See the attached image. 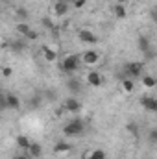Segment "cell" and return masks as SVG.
<instances>
[{
  "label": "cell",
  "instance_id": "obj_2",
  "mask_svg": "<svg viewBox=\"0 0 157 159\" xmlns=\"http://www.w3.org/2000/svg\"><path fill=\"white\" fill-rule=\"evenodd\" d=\"M124 72H126L124 78H131V80L141 78L142 72H144V61H131V63H128L124 67Z\"/></svg>",
  "mask_w": 157,
  "mask_h": 159
},
{
  "label": "cell",
  "instance_id": "obj_26",
  "mask_svg": "<svg viewBox=\"0 0 157 159\" xmlns=\"http://www.w3.org/2000/svg\"><path fill=\"white\" fill-rule=\"evenodd\" d=\"M148 141H150L152 144H155V143H157V129H155V128L150 131V135H148Z\"/></svg>",
  "mask_w": 157,
  "mask_h": 159
},
{
  "label": "cell",
  "instance_id": "obj_7",
  "mask_svg": "<svg viewBox=\"0 0 157 159\" xmlns=\"http://www.w3.org/2000/svg\"><path fill=\"white\" fill-rule=\"evenodd\" d=\"M85 81H87L91 87H100V85L104 83V76H102L98 70H89V72L85 74Z\"/></svg>",
  "mask_w": 157,
  "mask_h": 159
},
{
  "label": "cell",
  "instance_id": "obj_24",
  "mask_svg": "<svg viewBox=\"0 0 157 159\" xmlns=\"http://www.w3.org/2000/svg\"><path fill=\"white\" fill-rule=\"evenodd\" d=\"M41 24H43L46 30H50V32L56 30V20H54L52 17H43V19H41Z\"/></svg>",
  "mask_w": 157,
  "mask_h": 159
},
{
  "label": "cell",
  "instance_id": "obj_23",
  "mask_svg": "<svg viewBox=\"0 0 157 159\" xmlns=\"http://www.w3.org/2000/svg\"><path fill=\"white\" fill-rule=\"evenodd\" d=\"M85 159H105V152L104 150H91V152H87V156Z\"/></svg>",
  "mask_w": 157,
  "mask_h": 159
},
{
  "label": "cell",
  "instance_id": "obj_33",
  "mask_svg": "<svg viewBox=\"0 0 157 159\" xmlns=\"http://www.w3.org/2000/svg\"><path fill=\"white\" fill-rule=\"evenodd\" d=\"M0 13H2V6H0Z\"/></svg>",
  "mask_w": 157,
  "mask_h": 159
},
{
  "label": "cell",
  "instance_id": "obj_19",
  "mask_svg": "<svg viewBox=\"0 0 157 159\" xmlns=\"http://www.w3.org/2000/svg\"><path fill=\"white\" fill-rule=\"evenodd\" d=\"M15 141H17V146H19V148H22L24 152H26V150L30 148V144H32V141H30V137H28V135H17V139H15Z\"/></svg>",
  "mask_w": 157,
  "mask_h": 159
},
{
  "label": "cell",
  "instance_id": "obj_25",
  "mask_svg": "<svg viewBox=\"0 0 157 159\" xmlns=\"http://www.w3.org/2000/svg\"><path fill=\"white\" fill-rule=\"evenodd\" d=\"M37 37H39V34H37L35 30H30V32H28V35H26L24 39H26V41H37Z\"/></svg>",
  "mask_w": 157,
  "mask_h": 159
},
{
  "label": "cell",
  "instance_id": "obj_11",
  "mask_svg": "<svg viewBox=\"0 0 157 159\" xmlns=\"http://www.w3.org/2000/svg\"><path fill=\"white\" fill-rule=\"evenodd\" d=\"M41 52H43V57H44V61H48V63H56V59H57V52H56L52 46H48V44H43V46H41Z\"/></svg>",
  "mask_w": 157,
  "mask_h": 159
},
{
  "label": "cell",
  "instance_id": "obj_14",
  "mask_svg": "<svg viewBox=\"0 0 157 159\" xmlns=\"http://www.w3.org/2000/svg\"><path fill=\"white\" fill-rule=\"evenodd\" d=\"M120 89H122V93H126V94L133 93V89H135V80L122 78V80H120Z\"/></svg>",
  "mask_w": 157,
  "mask_h": 159
},
{
  "label": "cell",
  "instance_id": "obj_15",
  "mask_svg": "<svg viewBox=\"0 0 157 159\" xmlns=\"http://www.w3.org/2000/svg\"><path fill=\"white\" fill-rule=\"evenodd\" d=\"M72 150V146L69 144V143H65V141H59L56 146H54V154H57V156H65V154H69Z\"/></svg>",
  "mask_w": 157,
  "mask_h": 159
},
{
  "label": "cell",
  "instance_id": "obj_6",
  "mask_svg": "<svg viewBox=\"0 0 157 159\" xmlns=\"http://www.w3.org/2000/svg\"><path fill=\"white\" fill-rule=\"evenodd\" d=\"M78 37L81 43H87V44H96L98 43V35L92 32V30H87V28H83V30H79L78 32Z\"/></svg>",
  "mask_w": 157,
  "mask_h": 159
},
{
  "label": "cell",
  "instance_id": "obj_30",
  "mask_svg": "<svg viewBox=\"0 0 157 159\" xmlns=\"http://www.w3.org/2000/svg\"><path fill=\"white\" fill-rule=\"evenodd\" d=\"M6 109V100H4V94H0V111Z\"/></svg>",
  "mask_w": 157,
  "mask_h": 159
},
{
  "label": "cell",
  "instance_id": "obj_18",
  "mask_svg": "<svg viewBox=\"0 0 157 159\" xmlns=\"http://www.w3.org/2000/svg\"><path fill=\"white\" fill-rule=\"evenodd\" d=\"M113 13H115L117 19H126L128 9H126V6H124L122 2H115V6H113Z\"/></svg>",
  "mask_w": 157,
  "mask_h": 159
},
{
  "label": "cell",
  "instance_id": "obj_5",
  "mask_svg": "<svg viewBox=\"0 0 157 159\" xmlns=\"http://www.w3.org/2000/svg\"><path fill=\"white\" fill-rule=\"evenodd\" d=\"M69 13V4L65 0H57L52 6V19H63Z\"/></svg>",
  "mask_w": 157,
  "mask_h": 159
},
{
  "label": "cell",
  "instance_id": "obj_9",
  "mask_svg": "<svg viewBox=\"0 0 157 159\" xmlns=\"http://www.w3.org/2000/svg\"><path fill=\"white\" fill-rule=\"evenodd\" d=\"M69 113H79L81 111V102H79L78 98H74V96H69L67 100H65V106H63Z\"/></svg>",
  "mask_w": 157,
  "mask_h": 159
},
{
  "label": "cell",
  "instance_id": "obj_21",
  "mask_svg": "<svg viewBox=\"0 0 157 159\" xmlns=\"http://www.w3.org/2000/svg\"><path fill=\"white\" fill-rule=\"evenodd\" d=\"M15 30H17V34H19V35L26 37V35H28V32L32 30V26H30L28 22H17V24H15Z\"/></svg>",
  "mask_w": 157,
  "mask_h": 159
},
{
  "label": "cell",
  "instance_id": "obj_4",
  "mask_svg": "<svg viewBox=\"0 0 157 159\" xmlns=\"http://www.w3.org/2000/svg\"><path fill=\"white\" fill-rule=\"evenodd\" d=\"M79 61L85 65V67H94L100 63V52L98 50H85L81 56H79Z\"/></svg>",
  "mask_w": 157,
  "mask_h": 159
},
{
  "label": "cell",
  "instance_id": "obj_31",
  "mask_svg": "<svg viewBox=\"0 0 157 159\" xmlns=\"http://www.w3.org/2000/svg\"><path fill=\"white\" fill-rule=\"evenodd\" d=\"M2 44H7V41H6V39H0V46H2Z\"/></svg>",
  "mask_w": 157,
  "mask_h": 159
},
{
  "label": "cell",
  "instance_id": "obj_28",
  "mask_svg": "<svg viewBox=\"0 0 157 159\" xmlns=\"http://www.w3.org/2000/svg\"><path fill=\"white\" fill-rule=\"evenodd\" d=\"M11 74H13V70H11V67H4V69H2V76H4V78H9Z\"/></svg>",
  "mask_w": 157,
  "mask_h": 159
},
{
  "label": "cell",
  "instance_id": "obj_22",
  "mask_svg": "<svg viewBox=\"0 0 157 159\" xmlns=\"http://www.w3.org/2000/svg\"><path fill=\"white\" fill-rule=\"evenodd\" d=\"M155 78L152 76V74H142V85L146 87V89H154L155 87Z\"/></svg>",
  "mask_w": 157,
  "mask_h": 159
},
{
  "label": "cell",
  "instance_id": "obj_12",
  "mask_svg": "<svg viewBox=\"0 0 157 159\" xmlns=\"http://www.w3.org/2000/svg\"><path fill=\"white\" fill-rule=\"evenodd\" d=\"M7 46H9V50H11L13 54H20V52H24V50H26V39L9 41V43H7Z\"/></svg>",
  "mask_w": 157,
  "mask_h": 159
},
{
  "label": "cell",
  "instance_id": "obj_3",
  "mask_svg": "<svg viewBox=\"0 0 157 159\" xmlns=\"http://www.w3.org/2000/svg\"><path fill=\"white\" fill-rule=\"evenodd\" d=\"M83 120H70V122H67L65 126H63V135L65 137H76V135H81L83 133Z\"/></svg>",
  "mask_w": 157,
  "mask_h": 159
},
{
  "label": "cell",
  "instance_id": "obj_29",
  "mask_svg": "<svg viewBox=\"0 0 157 159\" xmlns=\"http://www.w3.org/2000/svg\"><path fill=\"white\" fill-rule=\"evenodd\" d=\"M11 159H32L28 154H17V156H13Z\"/></svg>",
  "mask_w": 157,
  "mask_h": 159
},
{
  "label": "cell",
  "instance_id": "obj_10",
  "mask_svg": "<svg viewBox=\"0 0 157 159\" xmlns=\"http://www.w3.org/2000/svg\"><path fill=\"white\" fill-rule=\"evenodd\" d=\"M141 106H142V109H146V111H150V113H155L157 111V100L154 96H142L141 98Z\"/></svg>",
  "mask_w": 157,
  "mask_h": 159
},
{
  "label": "cell",
  "instance_id": "obj_17",
  "mask_svg": "<svg viewBox=\"0 0 157 159\" xmlns=\"http://www.w3.org/2000/svg\"><path fill=\"white\" fill-rule=\"evenodd\" d=\"M15 17H17V22H26V20H28V17H30V13H28V9H26V7L17 6V7H15Z\"/></svg>",
  "mask_w": 157,
  "mask_h": 159
},
{
  "label": "cell",
  "instance_id": "obj_8",
  "mask_svg": "<svg viewBox=\"0 0 157 159\" xmlns=\"http://www.w3.org/2000/svg\"><path fill=\"white\" fill-rule=\"evenodd\" d=\"M4 100H6V109L17 111V109L20 107V98H19L15 93H6V94H4Z\"/></svg>",
  "mask_w": 157,
  "mask_h": 159
},
{
  "label": "cell",
  "instance_id": "obj_34",
  "mask_svg": "<svg viewBox=\"0 0 157 159\" xmlns=\"http://www.w3.org/2000/svg\"><path fill=\"white\" fill-rule=\"evenodd\" d=\"M113 2H120V0H113Z\"/></svg>",
  "mask_w": 157,
  "mask_h": 159
},
{
  "label": "cell",
  "instance_id": "obj_20",
  "mask_svg": "<svg viewBox=\"0 0 157 159\" xmlns=\"http://www.w3.org/2000/svg\"><path fill=\"white\" fill-rule=\"evenodd\" d=\"M137 44H139V50H141L142 54H146V52L152 50V48H150V39H148L146 35H141L139 41H137Z\"/></svg>",
  "mask_w": 157,
  "mask_h": 159
},
{
  "label": "cell",
  "instance_id": "obj_32",
  "mask_svg": "<svg viewBox=\"0 0 157 159\" xmlns=\"http://www.w3.org/2000/svg\"><path fill=\"white\" fill-rule=\"evenodd\" d=\"M128 2H137V0H128Z\"/></svg>",
  "mask_w": 157,
  "mask_h": 159
},
{
  "label": "cell",
  "instance_id": "obj_27",
  "mask_svg": "<svg viewBox=\"0 0 157 159\" xmlns=\"http://www.w3.org/2000/svg\"><path fill=\"white\" fill-rule=\"evenodd\" d=\"M85 4H87V0H74V2H72V6H74L76 9H81Z\"/></svg>",
  "mask_w": 157,
  "mask_h": 159
},
{
  "label": "cell",
  "instance_id": "obj_16",
  "mask_svg": "<svg viewBox=\"0 0 157 159\" xmlns=\"http://www.w3.org/2000/svg\"><path fill=\"white\" fill-rule=\"evenodd\" d=\"M67 89H69V93L78 94L79 91H81V81H79V80H76V78L67 80Z\"/></svg>",
  "mask_w": 157,
  "mask_h": 159
},
{
  "label": "cell",
  "instance_id": "obj_13",
  "mask_svg": "<svg viewBox=\"0 0 157 159\" xmlns=\"http://www.w3.org/2000/svg\"><path fill=\"white\" fill-rule=\"evenodd\" d=\"M26 154H28L32 159H39L41 156H43V146H41L39 143H32L30 148L26 150Z\"/></svg>",
  "mask_w": 157,
  "mask_h": 159
},
{
  "label": "cell",
  "instance_id": "obj_1",
  "mask_svg": "<svg viewBox=\"0 0 157 159\" xmlns=\"http://www.w3.org/2000/svg\"><path fill=\"white\" fill-rule=\"evenodd\" d=\"M79 65H81V61H79V56H76V54L65 56V57L61 59V70L67 72V74H74L79 69Z\"/></svg>",
  "mask_w": 157,
  "mask_h": 159
}]
</instances>
